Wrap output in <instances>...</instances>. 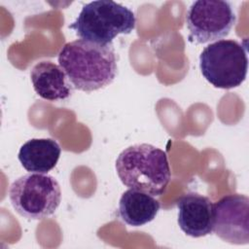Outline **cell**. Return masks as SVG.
I'll use <instances>...</instances> for the list:
<instances>
[{"instance_id": "4", "label": "cell", "mask_w": 249, "mask_h": 249, "mask_svg": "<svg viewBox=\"0 0 249 249\" xmlns=\"http://www.w3.org/2000/svg\"><path fill=\"white\" fill-rule=\"evenodd\" d=\"M9 198L20 216L29 220H43L58 208L61 191L54 177L30 172L13 182Z\"/></svg>"}, {"instance_id": "5", "label": "cell", "mask_w": 249, "mask_h": 249, "mask_svg": "<svg viewBox=\"0 0 249 249\" xmlns=\"http://www.w3.org/2000/svg\"><path fill=\"white\" fill-rule=\"evenodd\" d=\"M199 68L203 77L215 88H236L247 75L246 49L235 40L222 39L211 43L199 55Z\"/></svg>"}, {"instance_id": "3", "label": "cell", "mask_w": 249, "mask_h": 249, "mask_svg": "<svg viewBox=\"0 0 249 249\" xmlns=\"http://www.w3.org/2000/svg\"><path fill=\"white\" fill-rule=\"evenodd\" d=\"M135 23V15L127 7L112 0H96L86 4L69 27L82 40L109 45L119 34L131 33Z\"/></svg>"}, {"instance_id": "11", "label": "cell", "mask_w": 249, "mask_h": 249, "mask_svg": "<svg viewBox=\"0 0 249 249\" xmlns=\"http://www.w3.org/2000/svg\"><path fill=\"white\" fill-rule=\"evenodd\" d=\"M160 204L153 196L133 189L125 191L119 201V215L123 222L140 227L153 221Z\"/></svg>"}, {"instance_id": "9", "label": "cell", "mask_w": 249, "mask_h": 249, "mask_svg": "<svg viewBox=\"0 0 249 249\" xmlns=\"http://www.w3.org/2000/svg\"><path fill=\"white\" fill-rule=\"evenodd\" d=\"M35 92L49 101L65 100L73 93V85L63 69L52 61L36 63L30 72Z\"/></svg>"}, {"instance_id": "6", "label": "cell", "mask_w": 249, "mask_h": 249, "mask_svg": "<svg viewBox=\"0 0 249 249\" xmlns=\"http://www.w3.org/2000/svg\"><path fill=\"white\" fill-rule=\"evenodd\" d=\"M236 20L232 6L222 0H197L189 8L186 23L189 41L196 44L219 41L229 35Z\"/></svg>"}, {"instance_id": "7", "label": "cell", "mask_w": 249, "mask_h": 249, "mask_svg": "<svg viewBox=\"0 0 249 249\" xmlns=\"http://www.w3.org/2000/svg\"><path fill=\"white\" fill-rule=\"evenodd\" d=\"M213 231L231 244L249 243V198L240 194L227 195L214 203Z\"/></svg>"}, {"instance_id": "1", "label": "cell", "mask_w": 249, "mask_h": 249, "mask_svg": "<svg viewBox=\"0 0 249 249\" xmlns=\"http://www.w3.org/2000/svg\"><path fill=\"white\" fill-rule=\"evenodd\" d=\"M58 62L73 87L88 92L109 86L118 73L113 44L82 39L68 42L58 53Z\"/></svg>"}, {"instance_id": "10", "label": "cell", "mask_w": 249, "mask_h": 249, "mask_svg": "<svg viewBox=\"0 0 249 249\" xmlns=\"http://www.w3.org/2000/svg\"><path fill=\"white\" fill-rule=\"evenodd\" d=\"M61 149L52 138H33L20 147L18 160L29 172L46 174L57 163Z\"/></svg>"}, {"instance_id": "8", "label": "cell", "mask_w": 249, "mask_h": 249, "mask_svg": "<svg viewBox=\"0 0 249 249\" xmlns=\"http://www.w3.org/2000/svg\"><path fill=\"white\" fill-rule=\"evenodd\" d=\"M178 225L192 237H201L213 231L214 203L198 193L183 195L177 201Z\"/></svg>"}, {"instance_id": "2", "label": "cell", "mask_w": 249, "mask_h": 249, "mask_svg": "<svg viewBox=\"0 0 249 249\" xmlns=\"http://www.w3.org/2000/svg\"><path fill=\"white\" fill-rule=\"evenodd\" d=\"M116 170L122 183L128 189L153 196H161L171 178L166 153L147 143L123 150L116 160Z\"/></svg>"}]
</instances>
